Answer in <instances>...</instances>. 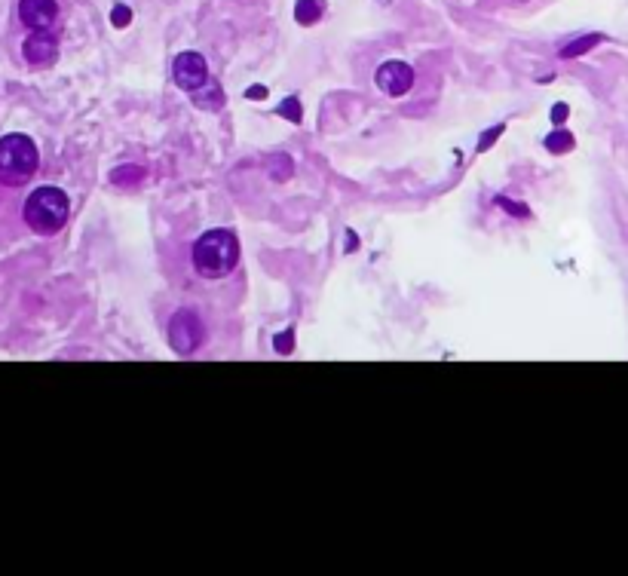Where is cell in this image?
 I'll list each match as a JSON object with an SVG mask.
<instances>
[{
	"mask_svg": "<svg viewBox=\"0 0 628 576\" xmlns=\"http://www.w3.org/2000/svg\"><path fill=\"white\" fill-rule=\"evenodd\" d=\"M193 270L203 279H224L239 267V239L233 230H206L193 243Z\"/></svg>",
	"mask_w": 628,
	"mask_h": 576,
	"instance_id": "obj_1",
	"label": "cell"
},
{
	"mask_svg": "<svg viewBox=\"0 0 628 576\" xmlns=\"http://www.w3.org/2000/svg\"><path fill=\"white\" fill-rule=\"evenodd\" d=\"M68 215H71V200L59 187H37L25 200V224L40 236L59 233L68 224Z\"/></svg>",
	"mask_w": 628,
	"mask_h": 576,
	"instance_id": "obj_2",
	"label": "cell"
},
{
	"mask_svg": "<svg viewBox=\"0 0 628 576\" xmlns=\"http://www.w3.org/2000/svg\"><path fill=\"white\" fill-rule=\"evenodd\" d=\"M40 169L37 144L28 135H4L0 138V184L22 187Z\"/></svg>",
	"mask_w": 628,
	"mask_h": 576,
	"instance_id": "obj_3",
	"label": "cell"
},
{
	"mask_svg": "<svg viewBox=\"0 0 628 576\" xmlns=\"http://www.w3.org/2000/svg\"><path fill=\"white\" fill-rule=\"evenodd\" d=\"M203 338H206V331H203V322L200 316L193 313V310H178L169 322V344L178 356H193L200 347H203Z\"/></svg>",
	"mask_w": 628,
	"mask_h": 576,
	"instance_id": "obj_4",
	"label": "cell"
},
{
	"mask_svg": "<svg viewBox=\"0 0 628 576\" xmlns=\"http://www.w3.org/2000/svg\"><path fill=\"white\" fill-rule=\"evenodd\" d=\"M172 77L184 92H200L209 80L206 59L200 53H181L172 65Z\"/></svg>",
	"mask_w": 628,
	"mask_h": 576,
	"instance_id": "obj_5",
	"label": "cell"
},
{
	"mask_svg": "<svg viewBox=\"0 0 628 576\" xmlns=\"http://www.w3.org/2000/svg\"><path fill=\"white\" fill-rule=\"evenodd\" d=\"M22 56L25 62L31 65H53L56 56H59V37L50 31V28H43V31H31L22 43Z\"/></svg>",
	"mask_w": 628,
	"mask_h": 576,
	"instance_id": "obj_6",
	"label": "cell"
},
{
	"mask_svg": "<svg viewBox=\"0 0 628 576\" xmlns=\"http://www.w3.org/2000/svg\"><path fill=\"white\" fill-rule=\"evenodd\" d=\"M19 19L31 31L53 28L59 19V4L56 0H19Z\"/></svg>",
	"mask_w": 628,
	"mask_h": 576,
	"instance_id": "obj_7",
	"label": "cell"
},
{
	"mask_svg": "<svg viewBox=\"0 0 628 576\" xmlns=\"http://www.w3.org/2000/svg\"><path fill=\"white\" fill-rule=\"evenodd\" d=\"M374 80H377L380 92H386V95H405L414 86V71L405 62H383L377 68Z\"/></svg>",
	"mask_w": 628,
	"mask_h": 576,
	"instance_id": "obj_8",
	"label": "cell"
},
{
	"mask_svg": "<svg viewBox=\"0 0 628 576\" xmlns=\"http://www.w3.org/2000/svg\"><path fill=\"white\" fill-rule=\"evenodd\" d=\"M322 10H325L322 0H298L295 16H298V22H301V25H313V22H319Z\"/></svg>",
	"mask_w": 628,
	"mask_h": 576,
	"instance_id": "obj_9",
	"label": "cell"
},
{
	"mask_svg": "<svg viewBox=\"0 0 628 576\" xmlns=\"http://www.w3.org/2000/svg\"><path fill=\"white\" fill-rule=\"evenodd\" d=\"M598 40H601L598 34H589V37H583V40H576V43L564 46V50H561V59H573V56H579V53H586V50H592V46H595Z\"/></svg>",
	"mask_w": 628,
	"mask_h": 576,
	"instance_id": "obj_10",
	"label": "cell"
},
{
	"mask_svg": "<svg viewBox=\"0 0 628 576\" xmlns=\"http://www.w3.org/2000/svg\"><path fill=\"white\" fill-rule=\"evenodd\" d=\"M141 175H144V172H141L138 166H126V169H117V172H114V181H117V184H123V181H138Z\"/></svg>",
	"mask_w": 628,
	"mask_h": 576,
	"instance_id": "obj_11",
	"label": "cell"
},
{
	"mask_svg": "<svg viewBox=\"0 0 628 576\" xmlns=\"http://www.w3.org/2000/svg\"><path fill=\"white\" fill-rule=\"evenodd\" d=\"M279 111H282V117L295 120V123L301 120V105H298L295 99H292V102H282V108H279Z\"/></svg>",
	"mask_w": 628,
	"mask_h": 576,
	"instance_id": "obj_12",
	"label": "cell"
},
{
	"mask_svg": "<svg viewBox=\"0 0 628 576\" xmlns=\"http://www.w3.org/2000/svg\"><path fill=\"white\" fill-rule=\"evenodd\" d=\"M573 144V138L567 132H561V138H549V151H567Z\"/></svg>",
	"mask_w": 628,
	"mask_h": 576,
	"instance_id": "obj_13",
	"label": "cell"
},
{
	"mask_svg": "<svg viewBox=\"0 0 628 576\" xmlns=\"http://www.w3.org/2000/svg\"><path fill=\"white\" fill-rule=\"evenodd\" d=\"M129 19H132V16H129V10H126V7H117V10H114V25H117V28L129 25Z\"/></svg>",
	"mask_w": 628,
	"mask_h": 576,
	"instance_id": "obj_14",
	"label": "cell"
},
{
	"mask_svg": "<svg viewBox=\"0 0 628 576\" xmlns=\"http://www.w3.org/2000/svg\"><path fill=\"white\" fill-rule=\"evenodd\" d=\"M292 344H295V341H292V338H288V334H285V338H279V341H276V350H288Z\"/></svg>",
	"mask_w": 628,
	"mask_h": 576,
	"instance_id": "obj_15",
	"label": "cell"
},
{
	"mask_svg": "<svg viewBox=\"0 0 628 576\" xmlns=\"http://www.w3.org/2000/svg\"><path fill=\"white\" fill-rule=\"evenodd\" d=\"M264 95H267V89H261V86L249 89V99H264Z\"/></svg>",
	"mask_w": 628,
	"mask_h": 576,
	"instance_id": "obj_16",
	"label": "cell"
}]
</instances>
